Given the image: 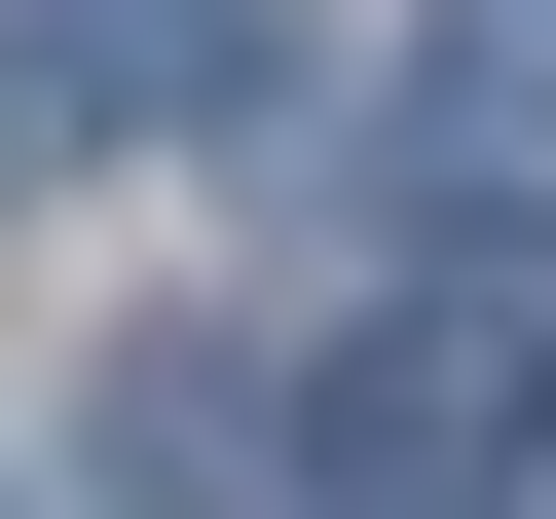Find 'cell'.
<instances>
[{
  "label": "cell",
  "mask_w": 556,
  "mask_h": 519,
  "mask_svg": "<svg viewBox=\"0 0 556 519\" xmlns=\"http://www.w3.org/2000/svg\"><path fill=\"white\" fill-rule=\"evenodd\" d=\"M519 445H556V298H371V334L298 371V482H334V519H482Z\"/></svg>",
  "instance_id": "obj_1"
},
{
  "label": "cell",
  "mask_w": 556,
  "mask_h": 519,
  "mask_svg": "<svg viewBox=\"0 0 556 519\" xmlns=\"http://www.w3.org/2000/svg\"><path fill=\"white\" fill-rule=\"evenodd\" d=\"M260 482H298V408H260V371H186V334H149V371H112V519H260Z\"/></svg>",
  "instance_id": "obj_2"
},
{
  "label": "cell",
  "mask_w": 556,
  "mask_h": 519,
  "mask_svg": "<svg viewBox=\"0 0 556 519\" xmlns=\"http://www.w3.org/2000/svg\"><path fill=\"white\" fill-rule=\"evenodd\" d=\"M298 75V0H75V112H260Z\"/></svg>",
  "instance_id": "obj_3"
},
{
  "label": "cell",
  "mask_w": 556,
  "mask_h": 519,
  "mask_svg": "<svg viewBox=\"0 0 556 519\" xmlns=\"http://www.w3.org/2000/svg\"><path fill=\"white\" fill-rule=\"evenodd\" d=\"M38 112H75V75H0V186H38Z\"/></svg>",
  "instance_id": "obj_4"
},
{
  "label": "cell",
  "mask_w": 556,
  "mask_h": 519,
  "mask_svg": "<svg viewBox=\"0 0 556 519\" xmlns=\"http://www.w3.org/2000/svg\"><path fill=\"white\" fill-rule=\"evenodd\" d=\"M519 38H556V0H519Z\"/></svg>",
  "instance_id": "obj_5"
}]
</instances>
